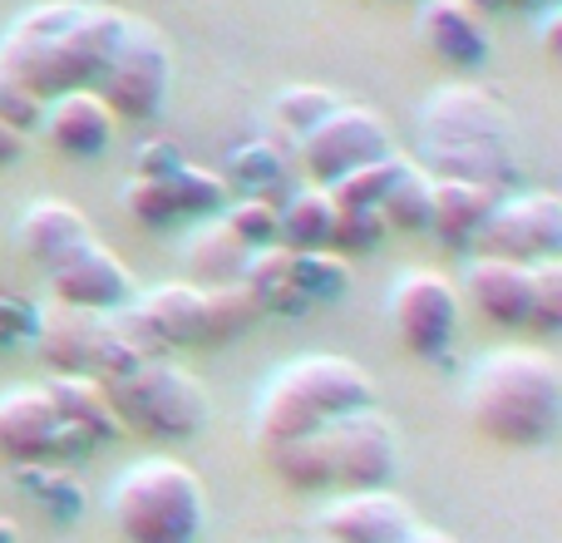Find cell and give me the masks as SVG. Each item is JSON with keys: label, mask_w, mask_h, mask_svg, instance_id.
I'll list each match as a JSON object with an SVG mask.
<instances>
[{"label": "cell", "mask_w": 562, "mask_h": 543, "mask_svg": "<svg viewBox=\"0 0 562 543\" xmlns=\"http://www.w3.org/2000/svg\"><path fill=\"white\" fill-rule=\"evenodd\" d=\"M124 10L89 0H45L30 5L0 35V75L49 104L69 89H94L119 40Z\"/></svg>", "instance_id": "obj_1"}, {"label": "cell", "mask_w": 562, "mask_h": 543, "mask_svg": "<svg viewBox=\"0 0 562 543\" xmlns=\"http://www.w3.org/2000/svg\"><path fill=\"white\" fill-rule=\"evenodd\" d=\"M419 154L429 178H464L504 193L518 178L514 164V119L508 109L474 79L429 89L419 109Z\"/></svg>", "instance_id": "obj_2"}, {"label": "cell", "mask_w": 562, "mask_h": 543, "mask_svg": "<svg viewBox=\"0 0 562 543\" xmlns=\"http://www.w3.org/2000/svg\"><path fill=\"white\" fill-rule=\"evenodd\" d=\"M469 420L504 450H543L562 430V366L538 346L488 351L469 370Z\"/></svg>", "instance_id": "obj_3"}, {"label": "cell", "mask_w": 562, "mask_h": 543, "mask_svg": "<svg viewBox=\"0 0 562 543\" xmlns=\"http://www.w3.org/2000/svg\"><path fill=\"white\" fill-rule=\"evenodd\" d=\"M375 406V380L350 356H296L272 370L257 400V445L301 440Z\"/></svg>", "instance_id": "obj_4"}, {"label": "cell", "mask_w": 562, "mask_h": 543, "mask_svg": "<svg viewBox=\"0 0 562 543\" xmlns=\"http://www.w3.org/2000/svg\"><path fill=\"white\" fill-rule=\"evenodd\" d=\"M109 514L124 543H198L207 524V495L183 459L154 455L114 479Z\"/></svg>", "instance_id": "obj_5"}, {"label": "cell", "mask_w": 562, "mask_h": 543, "mask_svg": "<svg viewBox=\"0 0 562 543\" xmlns=\"http://www.w3.org/2000/svg\"><path fill=\"white\" fill-rule=\"evenodd\" d=\"M104 396L124 430H138L148 440H168V445L193 440L207 425V410H213L193 370L168 356L138 361L134 370L104 380Z\"/></svg>", "instance_id": "obj_6"}, {"label": "cell", "mask_w": 562, "mask_h": 543, "mask_svg": "<svg viewBox=\"0 0 562 543\" xmlns=\"http://www.w3.org/2000/svg\"><path fill=\"white\" fill-rule=\"evenodd\" d=\"M168 85H173V49H168L164 30L144 15H128L119 25V40L109 49V65L99 75L94 95L119 114V124H148L158 109L168 104Z\"/></svg>", "instance_id": "obj_7"}, {"label": "cell", "mask_w": 562, "mask_h": 543, "mask_svg": "<svg viewBox=\"0 0 562 543\" xmlns=\"http://www.w3.org/2000/svg\"><path fill=\"white\" fill-rule=\"evenodd\" d=\"M35 346L49 361L55 376H85V380H114L124 370H134L144 356H134V346L124 341L114 317L99 311H75V307H40L35 317Z\"/></svg>", "instance_id": "obj_8"}, {"label": "cell", "mask_w": 562, "mask_h": 543, "mask_svg": "<svg viewBox=\"0 0 562 543\" xmlns=\"http://www.w3.org/2000/svg\"><path fill=\"white\" fill-rule=\"evenodd\" d=\"M321 450V475H326V495H350V489H390L400 465V435L380 406L356 410V415L336 420V425L316 430Z\"/></svg>", "instance_id": "obj_9"}, {"label": "cell", "mask_w": 562, "mask_h": 543, "mask_svg": "<svg viewBox=\"0 0 562 543\" xmlns=\"http://www.w3.org/2000/svg\"><path fill=\"white\" fill-rule=\"evenodd\" d=\"M380 158H395V134L390 124L366 104H346L340 99L316 129L296 144V168L306 184L330 188L346 174L366 164H380Z\"/></svg>", "instance_id": "obj_10"}, {"label": "cell", "mask_w": 562, "mask_h": 543, "mask_svg": "<svg viewBox=\"0 0 562 543\" xmlns=\"http://www.w3.org/2000/svg\"><path fill=\"white\" fill-rule=\"evenodd\" d=\"M474 257H504V263H553L562 257V198L548 188L504 193L474 237Z\"/></svg>", "instance_id": "obj_11"}, {"label": "cell", "mask_w": 562, "mask_h": 543, "mask_svg": "<svg viewBox=\"0 0 562 543\" xmlns=\"http://www.w3.org/2000/svg\"><path fill=\"white\" fill-rule=\"evenodd\" d=\"M94 455L75 430L59 420L45 386H15L0 396V459L15 465H75Z\"/></svg>", "instance_id": "obj_12"}, {"label": "cell", "mask_w": 562, "mask_h": 543, "mask_svg": "<svg viewBox=\"0 0 562 543\" xmlns=\"http://www.w3.org/2000/svg\"><path fill=\"white\" fill-rule=\"evenodd\" d=\"M459 287L439 272H405L390 287V326H395L400 346L419 361H439L449 356L459 336Z\"/></svg>", "instance_id": "obj_13"}, {"label": "cell", "mask_w": 562, "mask_h": 543, "mask_svg": "<svg viewBox=\"0 0 562 543\" xmlns=\"http://www.w3.org/2000/svg\"><path fill=\"white\" fill-rule=\"evenodd\" d=\"M114 321L134 346V356L144 361L168 356L173 346H203V287H193V281L148 287L124 311H114Z\"/></svg>", "instance_id": "obj_14"}, {"label": "cell", "mask_w": 562, "mask_h": 543, "mask_svg": "<svg viewBox=\"0 0 562 543\" xmlns=\"http://www.w3.org/2000/svg\"><path fill=\"white\" fill-rule=\"evenodd\" d=\"M45 277H49V297L59 307L99 311V317H114L138 297L134 272L119 263V253L104 247L99 237H85L79 247H69L55 267H45Z\"/></svg>", "instance_id": "obj_15"}, {"label": "cell", "mask_w": 562, "mask_h": 543, "mask_svg": "<svg viewBox=\"0 0 562 543\" xmlns=\"http://www.w3.org/2000/svg\"><path fill=\"white\" fill-rule=\"evenodd\" d=\"M415 524V509L395 489H350L321 509V534L330 543H400Z\"/></svg>", "instance_id": "obj_16"}, {"label": "cell", "mask_w": 562, "mask_h": 543, "mask_svg": "<svg viewBox=\"0 0 562 543\" xmlns=\"http://www.w3.org/2000/svg\"><path fill=\"white\" fill-rule=\"evenodd\" d=\"M40 134L65 158H99L119 134V114L94 95V89H69L45 104Z\"/></svg>", "instance_id": "obj_17"}, {"label": "cell", "mask_w": 562, "mask_h": 543, "mask_svg": "<svg viewBox=\"0 0 562 543\" xmlns=\"http://www.w3.org/2000/svg\"><path fill=\"white\" fill-rule=\"evenodd\" d=\"M415 30L429 55L454 69H479L488 59V49H494L484 10L464 5V0H425L415 15Z\"/></svg>", "instance_id": "obj_18"}, {"label": "cell", "mask_w": 562, "mask_h": 543, "mask_svg": "<svg viewBox=\"0 0 562 543\" xmlns=\"http://www.w3.org/2000/svg\"><path fill=\"white\" fill-rule=\"evenodd\" d=\"M528 291H533V267L504 257H469L464 297L494 326H528Z\"/></svg>", "instance_id": "obj_19"}, {"label": "cell", "mask_w": 562, "mask_h": 543, "mask_svg": "<svg viewBox=\"0 0 562 543\" xmlns=\"http://www.w3.org/2000/svg\"><path fill=\"white\" fill-rule=\"evenodd\" d=\"M223 184L233 198H257V203L281 208L291 198L296 174H291L286 154H281L277 138H252V144H237L223 164Z\"/></svg>", "instance_id": "obj_20"}, {"label": "cell", "mask_w": 562, "mask_h": 543, "mask_svg": "<svg viewBox=\"0 0 562 543\" xmlns=\"http://www.w3.org/2000/svg\"><path fill=\"white\" fill-rule=\"evenodd\" d=\"M498 198L504 193H494V188H484V184L435 178V188H429V228L425 233H435L445 247H474L479 228H484V218L494 213Z\"/></svg>", "instance_id": "obj_21"}, {"label": "cell", "mask_w": 562, "mask_h": 543, "mask_svg": "<svg viewBox=\"0 0 562 543\" xmlns=\"http://www.w3.org/2000/svg\"><path fill=\"white\" fill-rule=\"evenodd\" d=\"M45 390H49V400H55L59 420H65V425L75 430L89 450H99V445H109V440L124 435V425H119V415H114V406H109V396H104V386H99V380L49 376Z\"/></svg>", "instance_id": "obj_22"}, {"label": "cell", "mask_w": 562, "mask_h": 543, "mask_svg": "<svg viewBox=\"0 0 562 543\" xmlns=\"http://www.w3.org/2000/svg\"><path fill=\"white\" fill-rule=\"evenodd\" d=\"M89 233V218L79 213L75 203H59V198H40L20 213V247H25L30 263L55 267L69 247H79Z\"/></svg>", "instance_id": "obj_23"}, {"label": "cell", "mask_w": 562, "mask_h": 543, "mask_svg": "<svg viewBox=\"0 0 562 543\" xmlns=\"http://www.w3.org/2000/svg\"><path fill=\"white\" fill-rule=\"evenodd\" d=\"M330 228H336V198H330V188L301 184L277 208V243L291 247V253H326Z\"/></svg>", "instance_id": "obj_24"}, {"label": "cell", "mask_w": 562, "mask_h": 543, "mask_svg": "<svg viewBox=\"0 0 562 543\" xmlns=\"http://www.w3.org/2000/svg\"><path fill=\"white\" fill-rule=\"evenodd\" d=\"M247 257L252 253H247L217 218H207L183 247V263L193 272V287H227V281H243Z\"/></svg>", "instance_id": "obj_25"}, {"label": "cell", "mask_w": 562, "mask_h": 543, "mask_svg": "<svg viewBox=\"0 0 562 543\" xmlns=\"http://www.w3.org/2000/svg\"><path fill=\"white\" fill-rule=\"evenodd\" d=\"M10 479H15L20 495H25L40 514L55 519V524H75V519L85 514V485L75 479L69 465H15Z\"/></svg>", "instance_id": "obj_26"}, {"label": "cell", "mask_w": 562, "mask_h": 543, "mask_svg": "<svg viewBox=\"0 0 562 543\" xmlns=\"http://www.w3.org/2000/svg\"><path fill=\"white\" fill-rule=\"evenodd\" d=\"M164 188H168V198H173V208H178V223H207V218H223V208L233 203L223 174L193 164V158H183V164L164 178Z\"/></svg>", "instance_id": "obj_27"}, {"label": "cell", "mask_w": 562, "mask_h": 543, "mask_svg": "<svg viewBox=\"0 0 562 543\" xmlns=\"http://www.w3.org/2000/svg\"><path fill=\"white\" fill-rule=\"evenodd\" d=\"M429 188H435V178H429L425 168L409 164V158H395V174H390L385 198H380L385 228H395V233H425L429 228Z\"/></svg>", "instance_id": "obj_28"}, {"label": "cell", "mask_w": 562, "mask_h": 543, "mask_svg": "<svg viewBox=\"0 0 562 543\" xmlns=\"http://www.w3.org/2000/svg\"><path fill=\"white\" fill-rule=\"evenodd\" d=\"M262 311H257L252 291L243 281H227V287H203V346H223L237 341L247 326H257Z\"/></svg>", "instance_id": "obj_29"}, {"label": "cell", "mask_w": 562, "mask_h": 543, "mask_svg": "<svg viewBox=\"0 0 562 543\" xmlns=\"http://www.w3.org/2000/svg\"><path fill=\"white\" fill-rule=\"evenodd\" d=\"M336 104H340V99L330 95V89H321V85H286L272 99V129L286 138L291 148H296L301 138H306Z\"/></svg>", "instance_id": "obj_30"}, {"label": "cell", "mask_w": 562, "mask_h": 543, "mask_svg": "<svg viewBox=\"0 0 562 543\" xmlns=\"http://www.w3.org/2000/svg\"><path fill=\"white\" fill-rule=\"evenodd\" d=\"M296 257V281H301V297L306 307H330L350 291V263L340 253H291Z\"/></svg>", "instance_id": "obj_31"}, {"label": "cell", "mask_w": 562, "mask_h": 543, "mask_svg": "<svg viewBox=\"0 0 562 543\" xmlns=\"http://www.w3.org/2000/svg\"><path fill=\"white\" fill-rule=\"evenodd\" d=\"M217 223L247 247V253H262V247H277V208L272 203H257V198H233L223 208Z\"/></svg>", "instance_id": "obj_32"}, {"label": "cell", "mask_w": 562, "mask_h": 543, "mask_svg": "<svg viewBox=\"0 0 562 543\" xmlns=\"http://www.w3.org/2000/svg\"><path fill=\"white\" fill-rule=\"evenodd\" d=\"M385 218L380 208H336V228H330V253L356 257V253H375L385 243Z\"/></svg>", "instance_id": "obj_33"}, {"label": "cell", "mask_w": 562, "mask_h": 543, "mask_svg": "<svg viewBox=\"0 0 562 543\" xmlns=\"http://www.w3.org/2000/svg\"><path fill=\"white\" fill-rule=\"evenodd\" d=\"M533 336L562 331V257L533 267V291H528V326Z\"/></svg>", "instance_id": "obj_34"}, {"label": "cell", "mask_w": 562, "mask_h": 543, "mask_svg": "<svg viewBox=\"0 0 562 543\" xmlns=\"http://www.w3.org/2000/svg\"><path fill=\"white\" fill-rule=\"evenodd\" d=\"M395 158H400V154H395ZM395 158L366 164V168H356V174H346L340 184H330V198H336V208H380L390 174H395Z\"/></svg>", "instance_id": "obj_35"}, {"label": "cell", "mask_w": 562, "mask_h": 543, "mask_svg": "<svg viewBox=\"0 0 562 543\" xmlns=\"http://www.w3.org/2000/svg\"><path fill=\"white\" fill-rule=\"evenodd\" d=\"M124 208L138 218L144 228H173L178 223V208H173V198H168V188H164V178H128L124 184Z\"/></svg>", "instance_id": "obj_36"}, {"label": "cell", "mask_w": 562, "mask_h": 543, "mask_svg": "<svg viewBox=\"0 0 562 543\" xmlns=\"http://www.w3.org/2000/svg\"><path fill=\"white\" fill-rule=\"evenodd\" d=\"M35 317H40V307H30L25 297L0 291V351H15L25 341H35Z\"/></svg>", "instance_id": "obj_37"}, {"label": "cell", "mask_w": 562, "mask_h": 543, "mask_svg": "<svg viewBox=\"0 0 562 543\" xmlns=\"http://www.w3.org/2000/svg\"><path fill=\"white\" fill-rule=\"evenodd\" d=\"M183 158H188V154H183L178 144H168V138H154V144H144V148L134 154V174H138V178H168L178 164H183Z\"/></svg>", "instance_id": "obj_38"}, {"label": "cell", "mask_w": 562, "mask_h": 543, "mask_svg": "<svg viewBox=\"0 0 562 543\" xmlns=\"http://www.w3.org/2000/svg\"><path fill=\"white\" fill-rule=\"evenodd\" d=\"M25 148H30V134H20V129H10L5 119H0V164H15Z\"/></svg>", "instance_id": "obj_39"}, {"label": "cell", "mask_w": 562, "mask_h": 543, "mask_svg": "<svg viewBox=\"0 0 562 543\" xmlns=\"http://www.w3.org/2000/svg\"><path fill=\"white\" fill-rule=\"evenodd\" d=\"M558 35H562V5H548L543 10V55L558 59Z\"/></svg>", "instance_id": "obj_40"}, {"label": "cell", "mask_w": 562, "mask_h": 543, "mask_svg": "<svg viewBox=\"0 0 562 543\" xmlns=\"http://www.w3.org/2000/svg\"><path fill=\"white\" fill-rule=\"evenodd\" d=\"M400 543H459V539H449L445 529H425V524H415Z\"/></svg>", "instance_id": "obj_41"}, {"label": "cell", "mask_w": 562, "mask_h": 543, "mask_svg": "<svg viewBox=\"0 0 562 543\" xmlns=\"http://www.w3.org/2000/svg\"><path fill=\"white\" fill-rule=\"evenodd\" d=\"M0 543H20V529L10 519H0Z\"/></svg>", "instance_id": "obj_42"}, {"label": "cell", "mask_w": 562, "mask_h": 543, "mask_svg": "<svg viewBox=\"0 0 562 543\" xmlns=\"http://www.w3.org/2000/svg\"><path fill=\"white\" fill-rule=\"evenodd\" d=\"M464 5H474V10H498V5H514V0H464Z\"/></svg>", "instance_id": "obj_43"}]
</instances>
